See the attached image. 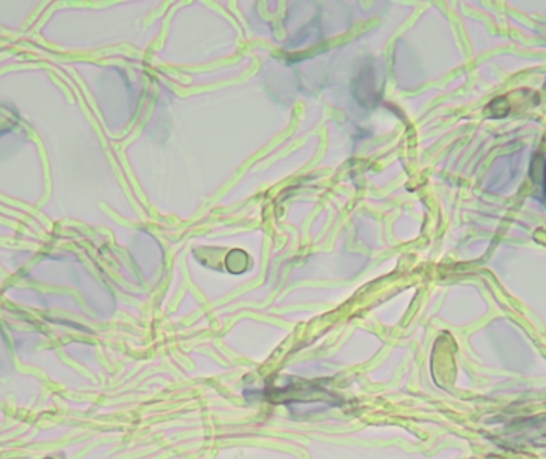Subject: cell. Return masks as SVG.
Masks as SVG:
<instances>
[{
  "instance_id": "6da1fadb",
  "label": "cell",
  "mask_w": 546,
  "mask_h": 459,
  "mask_svg": "<svg viewBox=\"0 0 546 459\" xmlns=\"http://www.w3.org/2000/svg\"><path fill=\"white\" fill-rule=\"evenodd\" d=\"M307 389H309V385H304L302 394H305V392H307ZM307 401H310V402H315L313 398H310V397H300V402H307Z\"/></svg>"
},
{
  "instance_id": "7a4b0ae2",
  "label": "cell",
  "mask_w": 546,
  "mask_h": 459,
  "mask_svg": "<svg viewBox=\"0 0 546 459\" xmlns=\"http://www.w3.org/2000/svg\"><path fill=\"white\" fill-rule=\"evenodd\" d=\"M45 459H53V458H45Z\"/></svg>"
}]
</instances>
